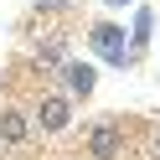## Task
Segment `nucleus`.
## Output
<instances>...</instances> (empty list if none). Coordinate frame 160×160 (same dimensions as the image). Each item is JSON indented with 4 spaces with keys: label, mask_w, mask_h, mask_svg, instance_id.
I'll list each match as a JSON object with an SVG mask.
<instances>
[{
    "label": "nucleus",
    "mask_w": 160,
    "mask_h": 160,
    "mask_svg": "<svg viewBox=\"0 0 160 160\" xmlns=\"http://www.w3.org/2000/svg\"><path fill=\"white\" fill-rule=\"evenodd\" d=\"M88 47H93V57L103 67H129L134 62V52H129V31L114 21H98L93 31H88Z\"/></svg>",
    "instance_id": "1"
},
{
    "label": "nucleus",
    "mask_w": 160,
    "mask_h": 160,
    "mask_svg": "<svg viewBox=\"0 0 160 160\" xmlns=\"http://www.w3.org/2000/svg\"><path fill=\"white\" fill-rule=\"evenodd\" d=\"M36 124H42L47 134H62V129L72 124V98L67 93H47L42 103H36Z\"/></svg>",
    "instance_id": "2"
},
{
    "label": "nucleus",
    "mask_w": 160,
    "mask_h": 160,
    "mask_svg": "<svg viewBox=\"0 0 160 160\" xmlns=\"http://www.w3.org/2000/svg\"><path fill=\"white\" fill-rule=\"evenodd\" d=\"M62 83H67V98H88L93 83H98V72H93V62H67L62 67Z\"/></svg>",
    "instance_id": "3"
},
{
    "label": "nucleus",
    "mask_w": 160,
    "mask_h": 160,
    "mask_svg": "<svg viewBox=\"0 0 160 160\" xmlns=\"http://www.w3.org/2000/svg\"><path fill=\"white\" fill-rule=\"evenodd\" d=\"M88 155L93 160H114L119 155V124H93V134H88Z\"/></svg>",
    "instance_id": "4"
},
{
    "label": "nucleus",
    "mask_w": 160,
    "mask_h": 160,
    "mask_svg": "<svg viewBox=\"0 0 160 160\" xmlns=\"http://www.w3.org/2000/svg\"><path fill=\"white\" fill-rule=\"evenodd\" d=\"M150 36H155V11H150V5H134V26H129V52H134V62L150 47Z\"/></svg>",
    "instance_id": "5"
},
{
    "label": "nucleus",
    "mask_w": 160,
    "mask_h": 160,
    "mask_svg": "<svg viewBox=\"0 0 160 160\" xmlns=\"http://www.w3.org/2000/svg\"><path fill=\"white\" fill-rule=\"evenodd\" d=\"M26 134H31V124H26V114H21V108H0V139L21 145Z\"/></svg>",
    "instance_id": "6"
},
{
    "label": "nucleus",
    "mask_w": 160,
    "mask_h": 160,
    "mask_svg": "<svg viewBox=\"0 0 160 160\" xmlns=\"http://www.w3.org/2000/svg\"><path fill=\"white\" fill-rule=\"evenodd\" d=\"M42 62H57V67H67V47H57V42H42Z\"/></svg>",
    "instance_id": "7"
},
{
    "label": "nucleus",
    "mask_w": 160,
    "mask_h": 160,
    "mask_svg": "<svg viewBox=\"0 0 160 160\" xmlns=\"http://www.w3.org/2000/svg\"><path fill=\"white\" fill-rule=\"evenodd\" d=\"M103 5H108V11H124V5H134V0H103Z\"/></svg>",
    "instance_id": "8"
},
{
    "label": "nucleus",
    "mask_w": 160,
    "mask_h": 160,
    "mask_svg": "<svg viewBox=\"0 0 160 160\" xmlns=\"http://www.w3.org/2000/svg\"><path fill=\"white\" fill-rule=\"evenodd\" d=\"M155 155H160V134H155Z\"/></svg>",
    "instance_id": "9"
}]
</instances>
